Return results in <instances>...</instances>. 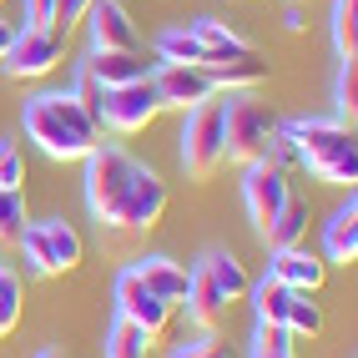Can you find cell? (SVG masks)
<instances>
[{"instance_id":"obj_1","label":"cell","mask_w":358,"mask_h":358,"mask_svg":"<svg viewBox=\"0 0 358 358\" xmlns=\"http://www.w3.org/2000/svg\"><path fill=\"white\" fill-rule=\"evenodd\" d=\"M26 136L51 157V162H81L91 147H101V127L81 111V101L71 91H41L20 111Z\"/></svg>"},{"instance_id":"obj_2","label":"cell","mask_w":358,"mask_h":358,"mask_svg":"<svg viewBox=\"0 0 358 358\" xmlns=\"http://www.w3.org/2000/svg\"><path fill=\"white\" fill-rule=\"evenodd\" d=\"M278 131V116L252 101L248 91H227L222 96V147H227V162H262V152H268V141Z\"/></svg>"},{"instance_id":"obj_3","label":"cell","mask_w":358,"mask_h":358,"mask_svg":"<svg viewBox=\"0 0 358 358\" xmlns=\"http://www.w3.org/2000/svg\"><path fill=\"white\" fill-rule=\"evenodd\" d=\"M81 162H86V207H91V217L101 227H116L122 222V202H127L136 162L122 147H91Z\"/></svg>"},{"instance_id":"obj_4","label":"cell","mask_w":358,"mask_h":358,"mask_svg":"<svg viewBox=\"0 0 358 358\" xmlns=\"http://www.w3.org/2000/svg\"><path fill=\"white\" fill-rule=\"evenodd\" d=\"M227 162V147H222V91L212 101L187 111V127H182V166L192 182H212Z\"/></svg>"},{"instance_id":"obj_5","label":"cell","mask_w":358,"mask_h":358,"mask_svg":"<svg viewBox=\"0 0 358 358\" xmlns=\"http://www.w3.org/2000/svg\"><path fill=\"white\" fill-rule=\"evenodd\" d=\"M61 61H66V31H56V26H26L15 36L10 56L0 61V71H6L10 81H41V76H51Z\"/></svg>"},{"instance_id":"obj_6","label":"cell","mask_w":358,"mask_h":358,"mask_svg":"<svg viewBox=\"0 0 358 358\" xmlns=\"http://www.w3.org/2000/svg\"><path fill=\"white\" fill-rule=\"evenodd\" d=\"M157 116H162V96H157L152 76L106 91V111H101V127H106V131H116V136H136V131H147Z\"/></svg>"},{"instance_id":"obj_7","label":"cell","mask_w":358,"mask_h":358,"mask_svg":"<svg viewBox=\"0 0 358 358\" xmlns=\"http://www.w3.org/2000/svg\"><path fill=\"white\" fill-rule=\"evenodd\" d=\"M116 318L136 323L141 333H147V343H152V338H162V333L172 328L177 303H166V298L147 293V282L136 278V268H127L122 278H116Z\"/></svg>"},{"instance_id":"obj_8","label":"cell","mask_w":358,"mask_h":358,"mask_svg":"<svg viewBox=\"0 0 358 358\" xmlns=\"http://www.w3.org/2000/svg\"><path fill=\"white\" fill-rule=\"evenodd\" d=\"M293 187H288V172H278L268 162H252L248 177H243V202H248V217L257 227V237H268V227L278 222V212L288 207Z\"/></svg>"},{"instance_id":"obj_9","label":"cell","mask_w":358,"mask_h":358,"mask_svg":"<svg viewBox=\"0 0 358 358\" xmlns=\"http://www.w3.org/2000/svg\"><path fill=\"white\" fill-rule=\"evenodd\" d=\"M278 131L293 141V147L303 152V166L318 162V157H338V152H358L353 141V127H343L338 116L333 122H323V116H293V122H278Z\"/></svg>"},{"instance_id":"obj_10","label":"cell","mask_w":358,"mask_h":358,"mask_svg":"<svg viewBox=\"0 0 358 358\" xmlns=\"http://www.w3.org/2000/svg\"><path fill=\"white\" fill-rule=\"evenodd\" d=\"M152 86H157V96H162V111L166 106H177V111H192L202 101L217 96V86H212V76L202 66H172V61H162L152 71Z\"/></svg>"},{"instance_id":"obj_11","label":"cell","mask_w":358,"mask_h":358,"mask_svg":"<svg viewBox=\"0 0 358 358\" xmlns=\"http://www.w3.org/2000/svg\"><path fill=\"white\" fill-rule=\"evenodd\" d=\"M166 182L152 172V166H141L136 162V172H131V187H127V202H122V222L116 227H157L162 217H166Z\"/></svg>"},{"instance_id":"obj_12","label":"cell","mask_w":358,"mask_h":358,"mask_svg":"<svg viewBox=\"0 0 358 358\" xmlns=\"http://www.w3.org/2000/svg\"><path fill=\"white\" fill-rule=\"evenodd\" d=\"M86 15H91V51H141V36L122 0H96Z\"/></svg>"},{"instance_id":"obj_13","label":"cell","mask_w":358,"mask_h":358,"mask_svg":"<svg viewBox=\"0 0 358 358\" xmlns=\"http://www.w3.org/2000/svg\"><path fill=\"white\" fill-rule=\"evenodd\" d=\"M202 71L212 76L217 91H252L268 81V61H262L252 45L248 51H232V56H202Z\"/></svg>"},{"instance_id":"obj_14","label":"cell","mask_w":358,"mask_h":358,"mask_svg":"<svg viewBox=\"0 0 358 358\" xmlns=\"http://www.w3.org/2000/svg\"><path fill=\"white\" fill-rule=\"evenodd\" d=\"M268 273L282 282V288H293V293H318L323 278H328V262L313 257L298 243V248H273V268Z\"/></svg>"},{"instance_id":"obj_15","label":"cell","mask_w":358,"mask_h":358,"mask_svg":"<svg viewBox=\"0 0 358 358\" xmlns=\"http://www.w3.org/2000/svg\"><path fill=\"white\" fill-rule=\"evenodd\" d=\"M81 66H86L106 91H111V86H131V81H141V76H152V71H157L152 61H141V51H91Z\"/></svg>"},{"instance_id":"obj_16","label":"cell","mask_w":358,"mask_h":358,"mask_svg":"<svg viewBox=\"0 0 358 358\" xmlns=\"http://www.w3.org/2000/svg\"><path fill=\"white\" fill-rule=\"evenodd\" d=\"M136 278L147 282V293H157V298H166V303H187V278H192V268H182V262H172V257H141L136 262Z\"/></svg>"},{"instance_id":"obj_17","label":"cell","mask_w":358,"mask_h":358,"mask_svg":"<svg viewBox=\"0 0 358 358\" xmlns=\"http://www.w3.org/2000/svg\"><path fill=\"white\" fill-rule=\"evenodd\" d=\"M323 252H328V262H348L358 257V202H353V192H348V202L328 217V232H323Z\"/></svg>"},{"instance_id":"obj_18","label":"cell","mask_w":358,"mask_h":358,"mask_svg":"<svg viewBox=\"0 0 358 358\" xmlns=\"http://www.w3.org/2000/svg\"><path fill=\"white\" fill-rule=\"evenodd\" d=\"M182 308H187L202 328H212V323L227 313V298L217 293V282H212V273L202 268V262L192 268V278H187V303H182Z\"/></svg>"},{"instance_id":"obj_19","label":"cell","mask_w":358,"mask_h":358,"mask_svg":"<svg viewBox=\"0 0 358 358\" xmlns=\"http://www.w3.org/2000/svg\"><path fill=\"white\" fill-rule=\"evenodd\" d=\"M41 232H45V243H51V257H56V268H61V273H71V268H76V262L86 257L81 232L71 227L66 217H45V222H41Z\"/></svg>"},{"instance_id":"obj_20","label":"cell","mask_w":358,"mask_h":358,"mask_svg":"<svg viewBox=\"0 0 358 358\" xmlns=\"http://www.w3.org/2000/svg\"><path fill=\"white\" fill-rule=\"evenodd\" d=\"M187 31H192V36L202 41V51H207V56H232V51H248V41L237 36V31L227 26V20H217V15H197Z\"/></svg>"},{"instance_id":"obj_21","label":"cell","mask_w":358,"mask_h":358,"mask_svg":"<svg viewBox=\"0 0 358 358\" xmlns=\"http://www.w3.org/2000/svg\"><path fill=\"white\" fill-rule=\"evenodd\" d=\"M202 268L212 273V282H217V293H222L227 303H237V298H248V288H252V278L243 273V262H237L232 252H212V257H202Z\"/></svg>"},{"instance_id":"obj_22","label":"cell","mask_w":358,"mask_h":358,"mask_svg":"<svg viewBox=\"0 0 358 358\" xmlns=\"http://www.w3.org/2000/svg\"><path fill=\"white\" fill-rule=\"evenodd\" d=\"M303 237H308V202L288 197V207L278 212V222L268 227V237H262V243H268V248H298Z\"/></svg>"},{"instance_id":"obj_23","label":"cell","mask_w":358,"mask_h":358,"mask_svg":"<svg viewBox=\"0 0 358 358\" xmlns=\"http://www.w3.org/2000/svg\"><path fill=\"white\" fill-rule=\"evenodd\" d=\"M157 56L162 61H172V66H202V41L187 31V26H172V31H162L157 36Z\"/></svg>"},{"instance_id":"obj_24","label":"cell","mask_w":358,"mask_h":358,"mask_svg":"<svg viewBox=\"0 0 358 358\" xmlns=\"http://www.w3.org/2000/svg\"><path fill=\"white\" fill-rule=\"evenodd\" d=\"M15 243H20V257H26V268H31L36 278H56V273H61L56 257H51V243H45V232H41V222H26Z\"/></svg>"},{"instance_id":"obj_25","label":"cell","mask_w":358,"mask_h":358,"mask_svg":"<svg viewBox=\"0 0 358 358\" xmlns=\"http://www.w3.org/2000/svg\"><path fill=\"white\" fill-rule=\"evenodd\" d=\"M248 298H252V308H257V318H262V323H282V313H288V298H293V288H282V282L268 273L262 282H252V288H248Z\"/></svg>"},{"instance_id":"obj_26","label":"cell","mask_w":358,"mask_h":358,"mask_svg":"<svg viewBox=\"0 0 358 358\" xmlns=\"http://www.w3.org/2000/svg\"><path fill=\"white\" fill-rule=\"evenodd\" d=\"M282 323H288L293 338H318V333H323V308L313 303V293H293V298H288V313H282Z\"/></svg>"},{"instance_id":"obj_27","label":"cell","mask_w":358,"mask_h":358,"mask_svg":"<svg viewBox=\"0 0 358 358\" xmlns=\"http://www.w3.org/2000/svg\"><path fill=\"white\" fill-rule=\"evenodd\" d=\"M333 45L338 61H358V0H333Z\"/></svg>"},{"instance_id":"obj_28","label":"cell","mask_w":358,"mask_h":358,"mask_svg":"<svg viewBox=\"0 0 358 358\" xmlns=\"http://www.w3.org/2000/svg\"><path fill=\"white\" fill-rule=\"evenodd\" d=\"M308 172H313L318 182H328V187H348V192H353V182H358V152L318 157V162H308Z\"/></svg>"},{"instance_id":"obj_29","label":"cell","mask_w":358,"mask_h":358,"mask_svg":"<svg viewBox=\"0 0 358 358\" xmlns=\"http://www.w3.org/2000/svg\"><path fill=\"white\" fill-rule=\"evenodd\" d=\"M147 333H141L136 323H127V318H116L111 323V333H106V358H147Z\"/></svg>"},{"instance_id":"obj_30","label":"cell","mask_w":358,"mask_h":358,"mask_svg":"<svg viewBox=\"0 0 358 358\" xmlns=\"http://www.w3.org/2000/svg\"><path fill=\"white\" fill-rule=\"evenodd\" d=\"M333 106H338V122L353 127V111H358V61L338 66V81H333Z\"/></svg>"},{"instance_id":"obj_31","label":"cell","mask_w":358,"mask_h":358,"mask_svg":"<svg viewBox=\"0 0 358 358\" xmlns=\"http://www.w3.org/2000/svg\"><path fill=\"white\" fill-rule=\"evenodd\" d=\"M20 323V273L10 262H0V333H10Z\"/></svg>"},{"instance_id":"obj_32","label":"cell","mask_w":358,"mask_h":358,"mask_svg":"<svg viewBox=\"0 0 358 358\" xmlns=\"http://www.w3.org/2000/svg\"><path fill=\"white\" fill-rule=\"evenodd\" d=\"M71 96H76V101H81V111H86V116H91V122H96V127H101V111H106V86H101L96 76H91V71H86V66L76 71V86H71Z\"/></svg>"},{"instance_id":"obj_33","label":"cell","mask_w":358,"mask_h":358,"mask_svg":"<svg viewBox=\"0 0 358 358\" xmlns=\"http://www.w3.org/2000/svg\"><path fill=\"white\" fill-rule=\"evenodd\" d=\"M26 222H31V217H26V197L0 187V243H15Z\"/></svg>"},{"instance_id":"obj_34","label":"cell","mask_w":358,"mask_h":358,"mask_svg":"<svg viewBox=\"0 0 358 358\" xmlns=\"http://www.w3.org/2000/svg\"><path fill=\"white\" fill-rule=\"evenodd\" d=\"M252 353H293V333L288 323H262L252 328Z\"/></svg>"},{"instance_id":"obj_35","label":"cell","mask_w":358,"mask_h":358,"mask_svg":"<svg viewBox=\"0 0 358 358\" xmlns=\"http://www.w3.org/2000/svg\"><path fill=\"white\" fill-rule=\"evenodd\" d=\"M0 187H6V192L26 187V157H20L15 141H0Z\"/></svg>"},{"instance_id":"obj_36","label":"cell","mask_w":358,"mask_h":358,"mask_svg":"<svg viewBox=\"0 0 358 358\" xmlns=\"http://www.w3.org/2000/svg\"><path fill=\"white\" fill-rule=\"evenodd\" d=\"M91 6H96V0H51V26L71 36V26H76V20H86Z\"/></svg>"},{"instance_id":"obj_37","label":"cell","mask_w":358,"mask_h":358,"mask_svg":"<svg viewBox=\"0 0 358 358\" xmlns=\"http://www.w3.org/2000/svg\"><path fill=\"white\" fill-rule=\"evenodd\" d=\"M172 358H227V348L212 338V333H197V338H187L172 348Z\"/></svg>"},{"instance_id":"obj_38","label":"cell","mask_w":358,"mask_h":358,"mask_svg":"<svg viewBox=\"0 0 358 358\" xmlns=\"http://www.w3.org/2000/svg\"><path fill=\"white\" fill-rule=\"evenodd\" d=\"M15 36H20V26H15V20H6V15H0V61L10 56V45H15Z\"/></svg>"},{"instance_id":"obj_39","label":"cell","mask_w":358,"mask_h":358,"mask_svg":"<svg viewBox=\"0 0 358 358\" xmlns=\"http://www.w3.org/2000/svg\"><path fill=\"white\" fill-rule=\"evenodd\" d=\"M282 26H288V31H293V36H298V31H303V26H308V20H303V10H298V6H288V15H282Z\"/></svg>"},{"instance_id":"obj_40","label":"cell","mask_w":358,"mask_h":358,"mask_svg":"<svg viewBox=\"0 0 358 358\" xmlns=\"http://www.w3.org/2000/svg\"><path fill=\"white\" fill-rule=\"evenodd\" d=\"M252 358H293V353H252Z\"/></svg>"},{"instance_id":"obj_41","label":"cell","mask_w":358,"mask_h":358,"mask_svg":"<svg viewBox=\"0 0 358 358\" xmlns=\"http://www.w3.org/2000/svg\"><path fill=\"white\" fill-rule=\"evenodd\" d=\"M36 358H61V353H56V348H45V353H36Z\"/></svg>"},{"instance_id":"obj_42","label":"cell","mask_w":358,"mask_h":358,"mask_svg":"<svg viewBox=\"0 0 358 358\" xmlns=\"http://www.w3.org/2000/svg\"><path fill=\"white\" fill-rule=\"evenodd\" d=\"M0 6H6V0H0Z\"/></svg>"}]
</instances>
